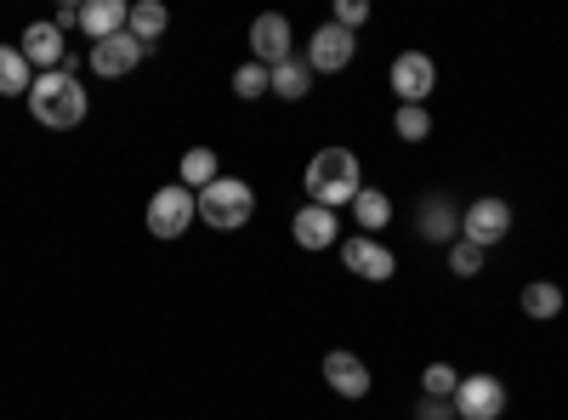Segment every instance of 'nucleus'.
<instances>
[{"instance_id":"14","label":"nucleus","mask_w":568,"mask_h":420,"mask_svg":"<svg viewBox=\"0 0 568 420\" xmlns=\"http://www.w3.org/2000/svg\"><path fill=\"white\" fill-rule=\"evenodd\" d=\"M18 52L29 58V69L52 74V69H63V58H69V40H63V29H58L52 18H40V23H29V29L18 34Z\"/></svg>"},{"instance_id":"23","label":"nucleus","mask_w":568,"mask_h":420,"mask_svg":"<svg viewBox=\"0 0 568 420\" xmlns=\"http://www.w3.org/2000/svg\"><path fill=\"white\" fill-rule=\"evenodd\" d=\"M233 98H240V103H256V98H267V69H262L256 58L233 69Z\"/></svg>"},{"instance_id":"9","label":"nucleus","mask_w":568,"mask_h":420,"mask_svg":"<svg viewBox=\"0 0 568 420\" xmlns=\"http://www.w3.org/2000/svg\"><path fill=\"white\" fill-rule=\"evenodd\" d=\"M142 58H149V45H142L131 29H120V34H109V40L91 45V52H85V69L103 74V80H125V74L142 69Z\"/></svg>"},{"instance_id":"8","label":"nucleus","mask_w":568,"mask_h":420,"mask_svg":"<svg viewBox=\"0 0 568 420\" xmlns=\"http://www.w3.org/2000/svg\"><path fill=\"white\" fill-rule=\"evenodd\" d=\"M358 58V34L342 29V23H318L313 40H307V69L313 74H347Z\"/></svg>"},{"instance_id":"6","label":"nucleus","mask_w":568,"mask_h":420,"mask_svg":"<svg viewBox=\"0 0 568 420\" xmlns=\"http://www.w3.org/2000/svg\"><path fill=\"white\" fill-rule=\"evenodd\" d=\"M387 85H393L398 109H426V98L438 91V63L426 52H398L387 69Z\"/></svg>"},{"instance_id":"12","label":"nucleus","mask_w":568,"mask_h":420,"mask_svg":"<svg viewBox=\"0 0 568 420\" xmlns=\"http://www.w3.org/2000/svg\"><path fill=\"white\" fill-rule=\"evenodd\" d=\"M251 58H256L262 69L296 58V29H291V18H284V12H262V18L251 23Z\"/></svg>"},{"instance_id":"21","label":"nucleus","mask_w":568,"mask_h":420,"mask_svg":"<svg viewBox=\"0 0 568 420\" xmlns=\"http://www.w3.org/2000/svg\"><path fill=\"white\" fill-rule=\"evenodd\" d=\"M125 29H131V34H136V40L154 52V40L171 29V7H165V0H131V18H125Z\"/></svg>"},{"instance_id":"26","label":"nucleus","mask_w":568,"mask_h":420,"mask_svg":"<svg viewBox=\"0 0 568 420\" xmlns=\"http://www.w3.org/2000/svg\"><path fill=\"white\" fill-rule=\"evenodd\" d=\"M484 256H489V250H478L471 239H455V245H449V273H455V278H478V273H484Z\"/></svg>"},{"instance_id":"15","label":"nucleus","mask_w":568,"mask_h":420,"mask_svg":"<svg viewBox=\"0 0 568 420\" xmlns=\"http://www.w3.org/2000/svg\"><path fill=\"white\" fill-rule=\"evenodd\" d=\"M291 239L302 250H329V245H342V211H324V205H302L291 216Z\"/></svg>"},{"instance_id":"7","label":"nucleus","mask_w":568,"mask_h":420,"mask_svg":"<svg viewBox=\"0 0 568 420\" xmlns=\"http://www.w3.org/2000/svg\"><path fill=\"white\" fill-rule=\"evenodd\" d=\"M449 403H455V420H500L506 403H511V392H506L500 376H460V387H455Z\"/></svg>"},{"instance_id":"19","label":"nucleus","mask_w":568,"mask_h":420,"mask_svg":"<svg viewBox=\"0 0 568 420\" xmlns=\"http://www.w3.org/2000/svg\"><path fill=\"white\" fill-rule=\"evenodd\" d=\"M353 222L369 233V239H382V227H393V194L387 188H358V199H353Z\"/></svg>"},{"instance_id":"17","label":"nucleus","mask_w":568,"mask_h":420,"mask_svg":"<svg viewBox=\"0 0 568 420\" xmlns=\"http://www.w3.org/2000/svg\"><path fill=\"white\" fill-rule=\"evenodd\" d=\"M517 307H524V318H535V324H551V318H562L568 296H562V285H551V278H529Z\"/></svg>"},{"instance_id":"18","label":"nucleus","mask_w":568,"mask_h":420,"mask_svg":"<svg viewBox=\"0 0 568 420\" xmlns=\"http://www.w3.org/2000/svg\"><path fill=\"white\" fill-rule=\"evenodd\" d=\"M267 91H273V98H284V103H302L307 91H313V69H307V58H284V63H273V69H267Z\"/></svg>"},{"instance_id":"10","label":"nucleus","mask_w":568,"mask_h":420,"mask_svg":"<svg viewBox=\"0 0 568 420\" xmlns=\"http://www.w3.org/2000/svg\"><path fill=\"white\" fill-rule=\"evenodd\" d=\"M342 267L353 278H364V285H387V278H398V256L369 239V233H353V239H342Z\"/></svg>"},{"instance_id":"24","label":"nucleus","mask_w":568,"mask_h":420,"mask_svg":"<svg viewBox=\"0 0 568 420\" xmlns=\"http://www.w3.org/2000/svg\"><path fill=\"white\" fill-rule=\"evenodd\" d=\"M455 387H460V369H455V363H426L420 398H455Z\"/></svg>"},{"instance_id":"3","label":"nucleus","mask_w":568,"mask_h":420,"mask_svg":"<svg viewBox=\"0 0 568 420\" xmlns=\"http://www.w3.org/2000/svg\"><path fill=\"white\" fill-rule=\"evenodd\" d=\"M194 205H200V227H211V233H240V227H251V216H256V188L245 176H216L205 194H194Z\"/></svg>"},{"instance_id":"5","label":"nucleus","mask_w":568,"mask_h":420,"mask_svg":"<svg viewBox=\"0 0 568 420\" xmlns=\"http://www.w3.org/2000/svg\"><path fill=\"white\" fill-rule=\"evenodd\" d=\"M511 199H500V194H478L466 211H460V239H471L478 250H489V245H500V239H511Z\"/></svg>"},{"instance_id":"13","label":"nucleus","mask_w":568,"mask_h":420,"mask_svg":"<svg viewBox=\"0 0 568 420\" xmlns=\"http://www.w3.org/2000/svg\"><path fill=\"white\" fill-rule=\"evenodd\" d=\"M415 233L426 245H455L460 239V205L449 199V194H426L420 205H415Z\"/></svg>"},{"instance_id":"27","label":"nucleus","mask_w":568,"mask_h":420,"mask_svg":"<svg viewBox=\"0 0 568 420\" xmlns=\"http://www.w3.org/2000/svg\"><path fill=\"white\" fill-rule=\"evenodd\" d=\"M364 18H369L364 0H336V12H329V23H342V29H358Z\"/></svg>"},{"instance_id":"22","label":"nucleus","mask_w":568,"mask_h":420,"mask_svg":"<svg viewBox=\"0 0 568 420\" xmlns=\"http://www.w3.org/2000/svg\"><path fill=\"white\" fill-rule=\"evenodd\" d=\"M34 91V69H29V58L18 52V45L7 40L0 45V98H29Z\"/></svg>"},{"instance_id":"1","label":"nucleus","mask_w":568,"mask_h":420,"mask_svg":"<svg viewBox=\"0 0 568 420\" xmlns=\"http://www.w3.org/2000/svg\"><path fill=\"white\" fill-rule=\"evenodd\" d=\"M302 188H307V205H324V211H342L358 199L364 188V165L353 148H318L302 171Z\"/></svg>"},{"instance_id":"11","label":"nucleus","mask_w":568,"mask_h":420,"mask_svg":"<svg viewBox=\"0 0 568 420\" xmlns=\"http://www.w3.org/2000/svg\"><path fill=\"white\" fill-rule=\"evenodd\" d=\"M324 387L336 392V398H347V403H364L369 387H375V376H369V363L353 347H329L324 352Z\"/></svg>"},{"instance_id":"20","label":"nucleus","mask_w":568,"mask_h":420,"mask_svg":"<svg viewBox=\"0 0 568 420\" xmlns=\"http://www.w3.org/2000/svg\"><path fill=\"white\" fill-rule=\"evenodd\" d=\"M216 176H222V160H216V148H187V154L176 160V182H182L187 194H205Z\"/></svg>"},{"instance_id":"4","label":"nucleus","mask_w":568,"mask_h":420,"mask_svg":"<svg viewBox=\"0 0 568 420\" xmlns=\"http://www.w3.org/2000/svg\"><path fill=\"white\" fill-rule=\"evenodd\" d=\"M142 222H149L154 239L171 245V239H182V233L200 222V205H194V194H187L182 182H165V188L149 194V211H142Z\"/></svg>"},{"instance_id":"16","label":"nucleus","mask_w":568,"mask_h":420,"mask_svg":"<svg viewBox=\"0 0 568 420\" xmlns=\"http://www.w3.org/2000/svg\"><path fill=\"white\" fill-rule=\"evenodd\" d=\"M125 18H131L125 0H85V7H80V34H85L91 45H98V40L120 34V29H125Z\"/></svg>"},{"instance_id":"25","label":"nucleus","mask_w":568,"mask_h":420,"mask_svg":"<svg viewBox=\"0 0 568 420\" xmlns=\"http://www.w3.org/2000/svg\"><path fill=\"white\" fill-rule=\"evenodd\" d=\"M393 131H398V143H426V136H433V114L426 109H398Z\"/></svg>"},{"instance_id":"29","label":"nucleus","mask_w":568,"mask_h":420,"mask_svg":"<svg viewBox=\"0 0 568 420\" xmlns=\"http://www.w3.org/2000/svg\"><path fill=\"white\" fill-rule=\"evenodd\" d=\"M52 23H58L63 34H69V29H80V7H58V18H52Z\"/></svg>"},{"instance_id":"2","label":"nucleus","mask_w":568,"mask_h":420,"mask_svg":"<svg viewBox=\"0 0 568 420\" xmlns=\"http://www.w3.org/2000/svg\"><path fill=\"white\" fill-rule=\"evenodd\" d=\"M91 98H85V80L69 74V69H52V74H34V91H29V114L34 125L45 131H74L85 120Z\"/></svg>"},{"instance_id":"28","label":"nucleus","mask_w":568,"mask_h":420,"mask_svg":"<svg viewBox=\"0 0 568 420\" xmlns=\"http://www.w3.org/2000/svg\"><path fill=\"white\" fill-rule=\"evenodd\" d=\"M415 420H455V403L449 398H420L415 403Z\"/></svg>"}]
</instances>
